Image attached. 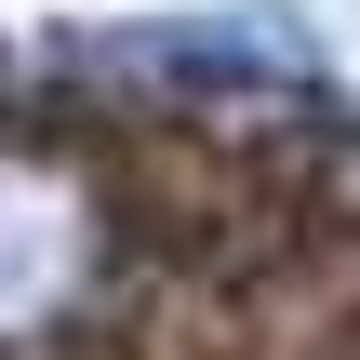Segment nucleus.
<instances>
[{
	"mask_svg": "<svg viewBox=\"0 0 360 360\" xmlns=\"http://www.w3.org/2000/svg\"><path fill=\"white\" fill-rule=\"evenodd\" d=\"M0 360H360V134L0 67Z\"/></svg>",
	"mask_w": 360,
	"mask_h": 360,
	"instance_id": "nucleus-1",
	"label": "nucleus"
}]
</instances>
